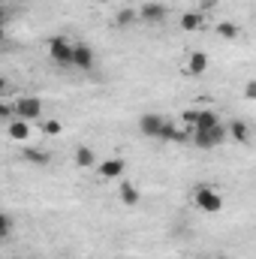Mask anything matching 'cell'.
Returning <instances> with one entry per match:
<instances>
[{
	"label": "cell",
	"instance_id": "1",
	"mask_svg": "<svg viewBox=\"0 0 256 259\" xmlns=\"http://www.w3.org/2000/svg\"><path fill=\"white\" fill-rule=\"evenodd\" d=\"M229 139V127L226 124H217L214 130H193L190 142L196 148H202V151H211V148H217V145H223Z\"/></svg>",
	"mask_w": 256,
	"mask_h": 259
},
{
	"label": "cell",
	"instance_id": "2",
	"mask_svg": "<svg viewBox=\"0 0 256 259\" xmlns=\"http://www.w3.org/2000/svg\"><path fill=\"white\" fill-rule=\"evenodd\" d=\"M72 52H75V42H69L66 36H55L49 42V58L58 66H72Z\"/></svg>",
	"mask_w": 256,
	"mask_h": 259
},
{
	"label": "cell",
	"instance_id": "3",
	"mask_svg": "<svg viewBox=\"0 0 256 259\" xmlns=\"http://www.w3.org/2000/svg\"><path fill=\"white\" fill-rule=\"evenodd\" d=\"M193 205L199 208V211H205V214H217L220 208H223V199L217 190H211V187H199L196 193H193Z\"/></svg>",
	"mask_w": 256,
	"mask_h": 259
},
{
	"label": "cell",
	"instance_id": "4",
	"mask_svg": "<svg viewBox=\"0 0 256 259\" xmlns=\"http://www.w3.org/2000/svg\"><path fill=\"white\" fill-rule=\"evenodd\" d=\"M166 15H169V9L157 0H148V3L139 6V21H145V24H163Z\"/></svg>",
	"mask_w": 256,
	"mask_h": 259
},
{
	"label": "cell",
	"instance_id": "5",
	"mask_svg": "<svg viewBox=\"0 0 256 259\" xmlns=\"http://www.w3.org/2000/svg\"><path fill=\"white\" fill-rule=\"evenodd\" d=\"M72 66L81 69V72H91L97 66V52L88 46V42H75V52H72Z\"/></svg>",
	"mask_w": 256,
	"mask_h": 259
},
{
	"label": "cell",
	"instance_id": "6",
	"mask_svg": "<svg viewBox=\"0 0 256 259\" xmlns=\"http://www.w3.org/2000/svg\"><path fill=\"white\" fill-rule=\"evenodd\" d=\"M15 115L24 118V121H33L42 115V100L39 97H18L15 100Z\"/></svg>",
	"mask_w": 256,
	"mask_h": 259
},
{
	"label": "cell",
	"instance_id": "7",
	"mask_svg": "<svg viewBox=\"0 0 256 259\" xmlns=\"http://www.w3.org/2000/svg\"><path fill=\"white\" fill-rule=\"evenodd\" d=\"M163 124H166V118H163V115H157V112H145V115L139 118V133H142V136H148V139H160Z\"/></svg>",
	"mask_w": 256,
	"mask_h": 259
},
{
	"label": "cell",
	"instance_id": "8",
	"mask_svg": "<svg viewBox=\"0 0 256 259\" xmlns=\"http://www.w3.org/2000/svg\"><path fill=\"white\" fill-rule=\"evenodd\" d=\"M124 160H118V157H112V160H103L100 166H97V172H100V178L103 181H115V178H124Z\"/></svg>",
	"mask_w": 256,
	"mask_h": 259
},
{
	"label": "cell",
	"instance_id": "9",
	"mask_svg": "<svg viewBox=\"0 0 256 259\" xmlns=\"http://www.w3.org/2000/svg\"><path fill=\"white\" fill-rule=\"evenodd\" d=\"M21 157H24L27 163H33V166H49V163H52V154L42 151V148H33V145H24V148H21Z\"/></svg>",
	"mask_w": 256,
	"mask_h": 259
},
{
	"label": "cell",
	"instance_id": "10",
	"mask_svg": "<svg viewBox=\"0 0 256 259\" xmlns=\"http://www.w3.org/2000/svg\"><path fill=\"white\" fill-rule=\"evenodd\" d=\"M6 133H9V139H15V142H27V136H30V121L12 118V121L6 124Z\"/></svg>",
	"mask_w": 256,
	"mask_h": 259
},
{
	"label": "cell",
	"instance_id": "11",
	"mask_svg": "<svg viewBox=\"0 0 256 259\" xmlns=\"http://www.w3.org/2000/svg\"><path fill=\"white\" fill-rule=\"evenodd\" d=\"M217 124H220L217 112H211V109H199V115H196V127L193 130H214Z\"/></svg>",
	"mask_w": 256,
	"mask_h": 259
},
{
	"label": "cell",
	"instance_id": "12",
	"mask_svg": "<svg viewBox=\"0 0 256 259\" xmlns=\"http://www.w3.org/2000/svg\"><path fill=\"white\" fill-rule=\"evenodd\" d=\"M229 127V139H235L238 145H247L250 142V127L244 124V121H232V124H226Z\"/></svg>",
	"mask_w": 256,
	"mask_h": 259
},
{
	"label": "cell",
	"instance_id": "13",
	"mask_svg": "<svg viewBox=\"0 0 256 259\" xmlns=\"http://www.w3.org/2000/svg\"><path fill=\"white\" fill-rule=\"evenodd\" d=\"M208 69V55L205 52H193L190 58H187V72L190 75H202Z\"/></svg>",
	"mask_w": 256,
	"mask_h": 259
},
{
	"label": "cell",
	"instance_id": "14",
	"mask_svg": "<svg viewBox=\"0 0 256 259\" xmlns=\"http://www.w3.org/2000/svg\"><path fill=\"white\" fill-rule=\"evenodd\" d=\"M75 163L81 166V169H91V166H100L97 163V154L88 148V145H81V148H75Z\"/></svg>",
	"mask_w": 256,
	"mask_h": 259
},
{
	"label": "cell",
	"instance_id": "15",
	"mask_svg": "<svg viewBox=\"0 0 256 259\" xmlns=\"http://www.w3.org/2000/svg\"><path fill=\"white\" fill-rule=\"evenodd\" d=\"M118 199H121L127 208H133V205H139V199H142V196H139V190H136L133 184L124 181V184H121V190H118Z\"/></svg>",
	"mask_w": 256,
	"mask_h": 259
},
{
	"label": "cell",
	"instance_id": "16",
	"mask_svg": "<svg viewBox=\"0 0 256 259\" xmlns=\"http://www.w3.org/2000/svg\"><path fill=\"white\" fill-rule=\"evenodd\" d=\"M199 27H202V15H199V12H184V15H181V30L193 33V30H199Z\"/></svg>",
	"mask_w": 256,
	"mask_h": 259
},
{
	"label": "cell",
	"instance_id": "17",
	"mask_svg": "<svg viewBox=\"0 0 256 259\" xmlns=\"http://www.w3.org/2000/svg\"><path fill=\"white\" fill-rule=\"evenodd\" d=\"M133 21H139V9H121V12L115 15V24H118V27H130Z\"/></svg>",
	"mask_w": 256,
	"mask_h": 259
},
{
	"label": "cell",
	"instance_id": "18",
	"mask_svg": "<svg viewBox=\"0 0 256 259\" xmlns=\"http://www.w3.org/2000/svg\"><path fill=\"white\" fill-rule=\"evenodd\" d=\"M241 30H238V24H232V21H220L217 24V36H223V39H235Z\"/></svg>",
	"mask_w": 256,
	"mask_h": 259
},
{
	"label": "cell",
	"instance_id": "19",
	"mask_svg": "<svg viewBox=\"0 0 256 259\" xmlns=\"http://www.w3.org/2000/svg\"><path fill=\"white\" fill-rule=\"evenodd\" d=\"M12 229H15V220H12V214H0V238H3V241L12 235Z\"/></svg>",
	"mask_w": 256,
	"mask_h": 259
},
{
	"label": "cell",
	"instance_id": "20",
	"mask_svg": "<svg viewBox=\"0 0 256 259\" xmlns=\"http://www.w3.org/2000/svg\"><path fill=\"white\" fill-rule=\"evenodd\" d=\"M42 133H46V136H61L64 127H61V121H46V124H42Z\"/></svg>",
	"mask_w": 256,
	"mask_h": 259
},
{
	"label": "cell",
	"instance_id": "21",
	"mask_svg": "<svg viewBox=\"0 0 256 259\" xmlns=\"http://www.w3.org/2000/svg\"><path fill=\"white\" fill-rule=\"evenodd\" d=\"M244 97H247V100H256V78H250V81L244 84Z\"/></svg>",
	"mask_w": 256,
	"mask_h": 259
},
{
	"label": "cell",
	"instance_id": "22",
	"mask_svg": "<svg viewBox=\"0 0 256 259\" xmlns=\"http://www.w3.org/2000/svg\"><path fill=\"white\" fill-rule=\"evenodd\" d=\"M208 6H217V0H202V9H208Z\"/></svg>",
	"mask_w": 256,
	"mask_h": 259
},
{
	"label": "cell",
	"instance_id": "23",
	"mask_svg": "<svg viewBox=\"0 0 256 259\" xmlns=\"http://www.w3.org/2000/svg\"><path fill=\"white\" fill-rule=\"evenodd\" d=\"M214 259H226V256H214Z\"/></svg>",
	"mask_w": 256,
	"mask_h": 259
}]
</instances>
